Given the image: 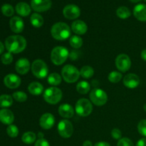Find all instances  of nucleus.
I'll return each mask as SVG.
<instances>
[{"label":"nucleus","instance_id":"412c9836","mask_svg":"<svg viewBox=\"0 0 146 146\" xmlns=\"http://www.w3.org/2000/svg\"><path fill=\"white\" fill-rule=\"evenodd\" d=\"M58 113L64 118H71L74 115V108L70 104H62L58 108Z\"/></svg>","mask_w":146,"mask_h":146},{"label":"nucleus","instance_id":"cd10ccee","mask_svg":"<svg viewBox=\"0 0 146 146\" xmlns=\"http://www.w3.org/2000/svg\"><path fill=\"white\" fill-rule=\"evenodd\" d=\"M13 104V98L11 96L4 94L0 96V107L8 108Z\"/></svg>","mask_w":146,"mask_h":146},{"label":"nucleus","instance_id":"37998d69","mask_svg":"<svg viewBox=\"0 0 146 146\" xmlns=\"http://www.w3.org/2000/svg\"><path fill=\"white\" fill-rule=\"evenodd\" d=\"M69 57L71 58V60H76L78 58V55H77V54L76 53V51H72V52L69 54Z\"/></svg>","mask_w":146,"mask_h":146},{"label":"nucleus","instance_id":"72a5a7b5","mask_svg":"<svg viewBox=\"0 0 146 146\" xmlns=\"http://www.w3.org/2000/svg\"><path fill=\"white\" fill-rule=\"evenodd\" d=\"M12 97L14 100L20 103L25 102L27 100V94L23 91H16V92L13 93Z\"/></svg>","mask_w":146,"mask_h":146},{"label":"nucleus","instance_id":"20e7f679","mask_svg":"<svg viewBox=\"0 0 146 146\" xmlns=\"http://www.w3.org/2000/svg\"><path fill=\"white\" fill-rule=\"evenodd\" d=\"M61 75L66 82L68 84L75 83L80 77V71L78 68L73 65H66L61 70Z\"/></svg>","mask_w":146,"mask_h":146},{"label":"nucleus","instance_id":"8fccbe9b","mask_svg":"<svg viewBox=\"0 0 146 146\" xmlns=\"http://www.w3.org/2000/svg\"><path fill=\"white\" fill-rule=\"evenodd\" d=\"M143 109L145 110V111H146V104H145V105H144V106H143Z\"/></svg>","mask_w":146,"mask_h":146},{"label":"nucleus","instance_id":"f704fd0d","mask_svg":"<svg viewBox=\"0 0 146 146\" xmlns=\"http://www.w3.org/2000/svg\"><path fill=\"white\" fill-rule=\"evenodd\" d=\"M7 135L11 138H16L19 135V128L16 125L11 124L7 127Z\"/></svg>","mask_w":146,"mask_h":146},{"label":"nucleus","instance_id":"1a4fd4ad","mask_svg":"<svg viewBox=\"0 0 146 146\" xmlns=\"http://www.w3.org/2000/svg\"><path fill=\"white\" fill-rule=\"evenodd\" d=\"M58 133L62 138H69L74 133V127L68 120H62L58 124Z\"/></svg>","mask_w":146,"mask_h":146},{"label":"nucleus","instance_id":"aec40b11","mask_svg":"<svg viewBox=\"0 0 146 146\" xmlns=\"http://www.w3.org/2000/svg\"><path fill=\"white\" fill-rule=\"evenodd\" d=\"M133 15L138 21H146V4H137L134 7Z\"/></svg>","mask_w":146,"mask_h":146},{"label":"nucleus","instance_id":"f3484780","mask_svg":"<svg viewBox=\"0 0 146 146\" xmlns=\"http://www.w3.org/2000/svg\"><path fill=\"white\" fill-rule=\"evenodd\" d=\"M10 29L13 32L19 34L22 32L24 28V23L22 19L19 17H13L9 21Z\"/></svg>","mask_w":146,"mask_h":146},{"label":"nucleus","instance_id":"5701e85b","mask_svg":"<svg viewBox=\"0 0 146 146\" xmlns=\"http://www.w3.org/2000/svg\"><path fill=\"white\" fill-rule=\"evenodd\" d=\"M28 91L31 95L38 96L42 94L44 91V86L40 83L34 81L29 85Z\"/></svg>","mask_w":146,"mask_h":146},{"label":"nucleus","instance_id":"7ed1b4c3","mask_svg":"<svg viewBox=\"0 0 146 146\" xmlns=\"http://www.w3.org/2000/svg\"><path fill=\"white\" fill-rule=\"evenodd\" d=\"M69 56L68 49L64 46H56L51 53V60L54 65L60 66L64 64Z\"/></svg>","mask_w":146,"mask_h":146},{"label":"nucleus","instance_id":"2eb2a0df","mask_svg":"<svg viewBox=\"0 0 146 146\" xmlns=\"http://www.w3.org/2000/svg\"><path fill=\"white\" fill-rule=\"evenodd\" d=\"M124 86L128 88H135L139 86L140 78L135 74H128L123 79Z\"/></svg>","mask_w":146,"mask_h":146},{"label":"nucleus","instance_id":"dca6fc26","mask_svg":"<svg viewBox=\"0 0 146 146\" xmlns=\"http://www.w3.org/2000/svg\"><path fill=\"white\" fill-rule=\"evenodd\" d=\"M30 68H31V66H30L29 61L27 58H19L16 62L15 69L17 72L21 75H25L26 74H27L29 71Z\"/></svg>","mask_w":146,"mask_h":146},{"label":"nucleus","instance_id":"a19ab883","mask_svg":"<svg viewBox=\"0 0 146 146\" xmlns=\"http://www.w3.org/2000/svg\"><path fill=\"white\" fill-rule=\"evenodd\" d=\"M136 146H146V138H143L140 139L139 141L137 142Z\"/></svg>","mask_w":146,"mask_h":146},{"label":"nucleus","instance_id":"4c0bfd02","mask_svg":"<svg viewBox=\"0 0 146 146\" xmlns=\"http://www.w3.org/2000/svg\"><path fill=\"white\" fill-rule=\"evenodd\" d=\"M117 146H134L133 143L128 138H122L118 140Z\"/></svg>","mask_w":146,"mask_h":146},{"label":"nucleus","instance_id":"3c124183","mask_svg":"<svg viewBox=\"0 0 146 146\" xmlns=\"http://www.w3.org/2000/svg\"><path fill=\"white\" fill-rule=\"evenodd\" d=\"M144 1H146V0H144Z\"/></svg>","mask_w":146,"mask_h":146},{"label":"nucleus","instance_id":"6e6552de","mask_svg":"<svg viewBox=\"0 0 146 146\" xmlns=\"http://www.w3.org/2000/svg\"><path fill=\"white\" fill-rule=\"evenodd\" d=\"M91 101L97 106H101L106 104L108 101V96L104 90L101 88H94L89 94Z\"/></svg>","mask_w":146,"mask_h":146},{"label":"nucleus","instance_id":"9d476101","mask_svg":"<svg viewBox=\"0 0 146 146\" xmlns=\"http://www.w3.org/2000/svg\"><path fill=\"white\" fill-rule=\"evenodd\" d=\"M115 66L121 72H126L131 66V58L127 54H120L115 58Z\"/></svg>","mask_w":146,"mask_h":146},{"label":"nucleus","instance_id":"ddd939ff","mask_svg":"<svg viewBox=\"0 0 146 146\" xmlns=\"http://www.w3.org/2000/svg\"><path fill=\"white\" fill-rule=\"evenodd\" d=\"M21 80L19 76L14 74H10L6 76L4 78V84L7 88L14 89L21 85Z\"/></svg>","mask_w":146,"mask_h":146},{"label":"nucleus","instance_id":"58836bf2","mask_svg":"<svg viewBox=\"0 0 146 146\" xmlns=\"http://www.w3.org/2000/svg\"><path fill=\"white\" fill-rule=\"evenodd\" d=\"M111 136L115 140H120L121 138H122V133L118 128H114L111 131Z\"/></svg>","mask_w":146,"mask_h":146},{"label":"nucleus","instance_id":"9b49d317","mask_svg":"<svg viewBox=\"0 0 146 146\" xmlns=\"http://www.w3.org/2000/svg\"><path fill=\"white\" fill-rule=\"evenodd\" d=\"M63 14L68 19H76L81 15V10L75 4H68L63 9Z\"/></svg>","mask_w":146,"mask_h":146},{"label":"nucleus","instance_id":"0eeeda50","mask_svg":"<svg viewBox=\"0 0 146 146\" xmlns=\"http://www.w3.org/2000/svg\"><path fill=\"white\" fill-rule=\"evenodd\" d=\"M76 112L81 117H87L92 113L93 106L89 100L81 98L76 102L75 106Z\"/></svg>","mask_w":146,"mask_h":146},{"label":"nucleus","instance_id":"e433bc0d","mask_svg":"<svg viewBox=\"0 0 146 146\" xmlns=\"http://www.w3.org/2000/svg\"><path fill=\"white\" fill-rule=\"evenodd\" d=\"M138 131L141 135L146 137V119L141 120L138 123Z\"/></svg>","mask_w":146,"mask_h":146},{"label":"nucleus","instance_id":"c9c22d12","mask_svg":"<svg viewBox=\"0 0 146 146\" xmlns=\"http://www.w3.org/2000/svg\"><path fill=\"white\" fill-rule=\"evenodd\" d=\"M1 61L5 65L10 64L13 61V56L11 53L7 52L3 54L1 57Z\"/></svg>","mask_w":146,"mask_h":146},{"label":"nucleus","instance_id":"c85d7f7f","mask_svg":"<svg viewBox=\"0 0 146 146\" xmlns=\"http://www.w3.org/2000/svg\"><path fill=\"white\" fill-rule=\"evenodd\" d=\"M48 83L50 85H52L54 86H56L60 85L61 83V76L57 73H52L50 74L48 77Z\"/></svg>","mask_w":146,"mask_h":146},{"label":"nucleus","instance_id":"09e8293b","mask_svg":"<svg viewBox=\"0 0 146 146\" xmlns=\"http://www.w3.org/2000/svg\"><path fill=\"white\" fill-rule=\"evenodd\" d=\"M130 1L133 3H136V2H139V1H141V0H130Z\"/></svg>","mask_w":146,"mask_h":146},{"label":"nucleus","instance_id":"ea45409f","mask_svg":"<svg viewBox=\"0 0 146 146\" xmlns=\"http://www.w3.org/2000/svg\"><path fill=\"white\" fill-rule=\"evenodd\" d=\"M34 146H50V145L47 140L44 139V138H41L36 141Z\"/></svg>","mask_w":146,"mask_h":146},{"label":"nucleus","instance_id":"79ce46f5","mask_svg":"<svg viewBox=\"0 0 146 146\" xmlns=\"http://www.w3.org/2000/svg\"><path fill=\"white\" fill-rule=\"evenodd\" d=\"M94 146H111V145L108 143L105 142V141H100V142L96 143Z\"/></svg>","mask_w":146,"mask_h":146},{"label":"nucleus","instance_id":"473e14b6","mask_svg":"<svg viewBox=\"0 0 146 146\" xmlns=\"http://www.w3.org/2000/svg\"><path fill=\"white\" fill-rule=\"evenodd\" d=\"M1 11L6 17H11L14 14V9L12 6L9 4H4L1 6Z\"/></svg>","mask_w":146,"mask_h":146},{"label":"nucleus","instance_id":"f8f14e48","mask_svg":"<svg viewBox=\"0 0 146 146\" xmlns=\"http://www.w3.org/2000/svg\"><path fill=\"white\" fill-rule=\"evenodd\" d=\"M52 5L51 0H31V7L36 12H44L49 9Z\"/></svg>","mask_w":146,"mask_h":146},{"label":"nucleus","instance_id":"423d86ee","mask_svg":"<svg viewBox=\"0 0 146 146\" xmlns=\"http://www.w3.org/2000/svg\"><path fill=\"white\" fill-rule=\"evenodd\" d=\"M31 68L33 75L40 79L46 78L48 74V66L43 60L36 59L34 61Z\"/></svg>","mask_w":146,"mask_h":146},{"label":"nucleus","instance_id":"39448f33","mask_svg":"<svg viewBox=\"0 0 146 146\" xmlns=\"http://www.w3.org/2000/svg\"><path fill=\"white\" fill-rule=\"evenodd\" d=\"M62 96V91L60 88L55 86L48 88L44 93V98L45 101L51 105H55L60 102Z\"/></svg>","mask_w":146,"mask_h":146},{"label":"nucleus","instance_id":"49530a36","mask_svg":"<svg viewBox=\"0 0 146 146\" xmlns=\"http://www.w3.org/2000/svg\"><path fill=\"white\" fill-rule=\"evenodd\" d=\"M4 44H2L1 41H0V54H2L4 52Z\"/></svg>","mask_w":146,"mask_h":146},{"label":"nucleus","instance_id":"bb28decb","mask_svg":"<svg viewBox=\"0 0 146 146\" xmlns=\"http://www.w3.org/2000/svg\"><path fill=\"white\" fill-rule=\"evenodd\" d=\"M90 89H91V85L89 83L86 81H80L76 86L77 91L81 94H88Z\"/></svg>","mask_w":146,"mask_h":146},{"label":"nucleus","instance_id":"b1692460","mask_svg":"<svg viewBox=\"0 0 146 146\" xmlns=\"http://www.w3.org/2000/svg\"><path fill=\"white\" fill-rule=\"evenodd\" d=\"M30 21H31V25L35 28H40L43 26L44 22V18L41 14L38 13H34L31 14L30 17Z\"/></svg>","mask_w":146,"mask_h":146},{"label":"nucleus","instance_id":"c756f323","mask_svg":"<svg viewBox=\"0 0 146 146\" xmlns=\"http://www.w3.org/2000/svg\"><path fill=\"white\" fill-rule=\"evenodd\" d=\"M94 68L89 66H85L81 68L80 71V75L84 78H90L94 76Z\"/></svg>","mask_w":146,"mask_h":146},{"label":"nucleus","instance_id":"f257e3e1","mask_svg":"<svg viewBox=\"0 0 146 146\" xmlns=\"http://www.w3.org/2000/svg\"><path fill=\"white\" fill-rule=\"evenodd\" d=\"M5 46L9 52L19 54L27 47V40L22 36H10L5 40Z\"/></svg>","mask_w":146,"mask_h":146},{"label":"nucleus","instance_id":"f03ea898","mask_svg":"<svg viewBox=\"0 0 146 146\" xmlns=\"http://www.w3.org/2000/svg\"><path fill=\"white\" fill-rule=\"evenodd\" d=\"M71 29L64 22H57L51 29V36L56 40L65 41L71 36Z\"/></svg>","mask_w":146,"mask_h":146},{"label":"nucleus","instance_id":"7c9ffc66","mask_svg":"<svg viewBox=\"0 0 146 146\" xmlns=\"http://www.w3.org/2000/svg\"><path fill=\"white\" fill-rule=\"evenodd\" d=\"M69 44L74 48H79L83 45V39L79 36H73L70 38Z\"/></svg>","mask_w":146,"mask_h":146},{"label":"nucleus","instance_id":"c03bdc74","mask_svg":"<svg viewBox=\"0 0 146 146\" xmlns=\"http://www.w3.org/2000/svg\"><path fill=\"white\" fill-rule=\"evenodd\" d=\"M141 56L143 60H144V61H146V49L143 50L142 52H141Z\"/></svg>","mask_w":146,"mask_h":146},{"label":"nucleus","instance_id":"393cba45","mask_svg":"<svg viewBox=\"0 0 146 146\" xmlns=\"http://www.w3.org/2000/svg\"><path fill=\"white\" fill-rule=\"evenodd\" d=\"M36 139V135L31 131L24 133L21 137V140H22L23 142L25 144H28V145L34 143Z\"/></svg>","mask_w":146,"mask_h":146},{"label":"nucleus","instance_id":"6ab92c4d","mask_svg":"<svg viewBox=\"0 0 146 146\" xmlns=\"http://www.w3.org/2000/svg\"><path fill=\"white\" fill-rule=\"evenodd\" d=\"M71 29L77 35H84L88 30L87 24L81 20H76L71 24Z\"/></svg>","mask_w":146,"mask_h":146},{"label":"nucleus","instance_id":"4468645a","mask_svg":"<svg viewBox=\"0 0 146 146\" xmlns=\"http://www.w3.org/2000/svg\"><path fill=\"white\" fill-rule=\"evenodd\" d=\"M55 123V118L49 113H44L39 119V125L43 129L49 130L54 126Z\"/></svg>","mask_w":146,"mask_h":146},{"label":"nucleus","instance_id":"a878e982","mask_svg":"<svg viewBox=\"0 0 146 146\" xmlns=\"http://www.w3.org/2000/svg\"><path fill=\"white\" fill-rule=\"evenodd\" d=\"M116 15L118 16V17H119L120 19H128L131 17V13L128 7L122 6V7H120L117 9Z\"/></svg>","mask_w":146,"mask_h":146},{"label":"nucleus","instance_id":"2f4dec72","mask_svg":"<svg viewBox=\"0 0 146 146\" xmlns=\"http://www.w3.org/2000/svg\"><path fill=\"white\" fill-rule=\"evenodd\" d=\"M123 78V75L121 73L118 72V71H111L109 74H108V78L110 82L113 83V84H116L118 83Z\"/></svg>","mask_w":146,"mask_h":146},{"label":"nucleus","instance_id":"4be33fe9","mask_svg":"<svg viewBox=\"0 0 146 146\" xmlns=\"http://www.w3.org/2000/svg\"><path fill=\"white\" fill-rule=\"evenodd\" d=\"M16 11L21 17H27L31 14V9L30 6L26 2H19L16 5Z\"/></svg>","mask_w":146,"mask_h":146},{"label":"nucleus","instance_id":"a211bd4d","mask_svg":"<svg viewBox=\"0 0 146 146\" xmlns=\"http://www.w3.org/2000/svg\"><path fill=\"white\" fill-rule=\"evenodd\" d=\"M14 121V115L12 111L7 108L0 110V121L5 125H11Z\"/></svg>","mask_w":146,"mask_h":146},{"label":"nucleus","instance_id":"a18cd8bd","mask_svg":"<svg viewBox=\"0 0 146 146\" xmlns=\"http://www.w3.org/2000/svg\"><path fill=\"white\" fill-rule=\"evenodd\" d=\"M83 146H93L92 143L90 141H84V143H83Z\"/></svg>","mask_w":146,"mask_h":146},{"label":"nucleus","instance_id":"de8ad7c7","mask_svg":"<svg viewBox=\"0 0 146 146\" xmlns=\"http://www.w3.org/2000/svg\"><path fill=\"white\" fill-rule=\"evenodd\" d=\"M44 133H41V132H39L38 133V139H41V138H44Z\"/></svg>","mask_w":146,"mask_h":146}]
</instances>
